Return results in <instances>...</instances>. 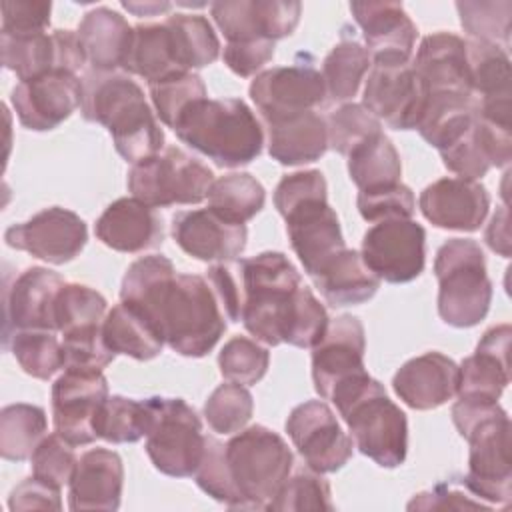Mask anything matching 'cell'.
Here are the masks:
<instances>
[{
    "label": "cell",
    "mask_w": 512,
    "mask_h": 512,
    "mask_svg": "<svg viewBox=\"0 0 512 512\" xmlns=\"http://www.w3.org/2000/svg\"><path fill=\"white\" fill-rule=\"evenodd\" d=\"M120 300L136 308L180 356H206L226 332V316L206 276L176 272L162 254L132 262L122 278Z\"/></svg>",
    "instance_id": "6da1fadb"
},
{
    "label": "cell",
    "mask_w": 512,
    "mask_h": 512,
    "mask_svg": "<svg viewBox=\"0 0 512 512\" xmlns=\"http://www.w3.org/2000/svg\"><path fill=\"white\" fill-rule=\"evenodd\" d=\"M8 508L12 512H24V510H60L62 498L60 488L54 484H48L34 474L20 484H16L8 496Z\"/></svg>",
    "instance_id": "be15d7a7"
},
{
    "label": "cell",
    "mask_w": 512,
    "mask_h": 512,
    "mask_svg": "<svg viewBox=\"0 0 512 512\" xmlns=\"http://www.w3.org/2000/svg\"><path fill=\"white\" fill-rule=\"evenodd\" d=\"M276 42L272 40H248V42H226L222 60L240 78L260 74L262 66L274 58Z\"/></svg>",
    "instance_id": "91938a15"
},
{
    "label": "cell",
    "mask_w": 512,
    "mask_h": 512,
    "mask_svg": "<svg viewBox=\"0 0 512 512\" xmlns=\"http://www.w3.org/2000/svg\"><path fill=\"white\" fill-rule=\"evenodd\" d=\"M148 408L146 454L154 468L166 476H194L206 444L202 420L196 410L182 398L150 396Z\"/></svg>",
    "instance_id": "30bf717a"
},
{
    "label": "cell",
    "mask_w": 512,
    "mask_h": 512,
    "mask_svg": "<svg viewBox=\"0 0 512 512\" xmlns=\"http://www.w3.org/2000/svg\"><path fill=\"white\" fill-rule=\"evenodd\" d=\"M210 14L228 42L280 40L290 36L302 14L296 0H220Z\"/></svg>",
    "instance_id": "7402d4cb"
},
{
    "label": "cell",
    "mask_w": 512,
    "mask_h": 512,
    "mask_svg": "<svg viewBox=\"0 0 512 512\" xmlns=\"http://www.w3.org/2000/svg\"><path fill=\"white\" fill-rule=\"evenodd\" d=\"M466 56L474 98L480 100L512 94L508 50L480 40H466Z\"/></svg>",
    "instance_id": "b9f144b4"
},
{
    "label": "cell",
    "mask_w": 512,
    "mask_h": 512,
    "mask_svg": "<svg viewBox=\"0 0 512 512\" xmlns=\"http://www.w3.org/2000/svg\"><path fill=\"white\" fill-rule=\"evenodd\" d=\"M356 206L366 222H382L392 218H412L416 198L406 184L396 182L372 190H360Z\"/></svg>",
    "instance_id": "11a10c76"
},
{
    "label": "cell",
    "mask_w": 512,
    "mask_h": 512,
    "mask_svg": "<svg viewBox=\"0 0 512 512\" xmlns=\"http://www.w3.org/2000/svg\"><path fill=\"white\" fill-rule=\"evenodd\" d=\"M370 66L372 58L368 50L354 38H342L322 62V78L328 98L332 102L352 100Z\"/></svg>",
    "instance_id": "60d3db41"
},
{
    "label": "cell",
    "mask_w": 512,
    "mask_h": 512,
    "mask_svg": "<svg viewBox=\"0 0 512 512\" xmlns=\"http://www.w3.org/2000/svg\"><path fill=\"white\" fill-rule=\"evenodd\" d=\"M476 120V98L460 92H430L416 126L420 136L442 150L456 142Z\"/></svg>",
    "instance_id": "836d02e7"
},
{
    "label": "cell",
    "mask_w": 512,
    "mask_h": 512,
    "mask_svg": "<svg viewBox=\"0 0 512 512\" xmlns=\"http://www.w3.org/2000/svg\"><path fill=\"white\" fill-rule=\"evenodd\" d=\"M326 192V178L320 170L286 174L274 190V206L286 222L290 246L310 278L346 248L340 220Z\"/></svg>",
    "instance_id": "5b68a950"
},
{
    "label": "cell",
    "mask_w": 512,
    "mask_h": 512,
    "mask_svg": "<svg viewBox=\"0 0 512 512\" xmlns=\"http://www.w3.org/2000/svg\"><path fill=\"white\" fill-rule=\"evenodd\" d=\"M94 234L116 252L136 254L158 248L164 240V226L156 208L134 196H124L106 206L96 220Z\"/></svg>",
    "instance_id": "484cf974"
},
{
    "label": "cell",
    "mask_w": 512,
    "mask_h": 512,
    "mask_svg": "<svg viewBox=\"0 0 512 512\" xmlns=\"http://www.w3.org/2000/svg\"><path fill=\"white\" fill-rule=\"evenodd\" d=\"M108 398V380L102 372L64 370L52 384V422L72 446L92 444L96 414Z\"/></svg>",
    "instance_id": "d6986e66"
},
{
    "label": "cell",
    "mask_w": 512,
    "mask_h": 512,
    "mask_svg": "<svg viewBox=\"0 0 512 512\" xmlns=\"http://www.w3.org/2000/svg\"><path fill=\"white\" fill-rule=\"evenodd\" d=\"M224 452L246 508L266 510L294 466V454L286 440L274 430L254 424L236 432Z\"/></svg>",
    "instance_id": "9c48e42d"
},
{
    "label": "cell",
    "mask_w": 512,
    "mask_h": 512,
    "mask_svg": "<svg viewBox=\"0 0 512 512\" xmlns=\"http://www.w3.org/2000/svg\"><path fill=\"white\" fill-rule=\"evenodd\" d=\"M462 28L472 40L496 44L508 50L512 28V2H456Z\"/></svg>",
    "instance_id": "7dc6e473"
},
{
    "label": "cell",
    "mask_w": 512,
    "mask_h": 512,
    "mask_svg": "<svg viewBox=\"0 0 512 512\" xmlns=\"http://www.w3.org/2000/svg\"><path fill=\"white\" fill-rule=\"evenodd\" d=\"M412 66L430 92L472 94L466 40L452 32H434L424 36Z\"/></svg>",
    "instance_id": "f546056e"
},
{
    "label": "cell",
    "mask_w": 512,
    "mask_h": 512,
    "mask_svg": "<svg viewBox=\"0 0 512 512\" xmlns=\"http://www.w3.org/2000/svg\"><path fill=\"white\" fill-rule=\"evenodd\" d=\"M208 208L228 222L246 224L266 202L264 186L248 172H232L214 178L208 190Z\"/></svg>",
    "instance_id": "ab89813d"
},
{
    "label": "cell",
    "mask_w": 512,
    "mask_h": 512,
    "mask_svg": "<svg viewBox=\"0 0 512 512\" xmlns=\"http://www.w3.org/2000/svg\"><path fill=\"white\" fill-rule=\"evenodd\" d=\"M206 280L218 296V302L224 310L226 320L240 322L242 320V284L236 264L218 262L208 268Z\"/></svg>",
    "instance_id": "6125c7cd"
},
{
    "label": "cell",
    "mask_w": 512,
    "mask_h": 512,
    "mask_svg": "<svg viewBox=\"0 0 512 512\" xmlns=\"http://www.w3.org/2000/svg\"><path fill=\"white\" fill-rule=\"evenodd\" d=\"M268 154L282 166H302L320 160L328 150L326 118L316 110L264 120Z\"/></svg>",
    "instance_id": "4dcf8cb0"
},
{
    "label": "cell",
    "mask_w": 512,
    "mask_h": 512,
    "mask_svg": "<svg viewBox=\"0 0 512 512\" xmlns=\"http://www.w3.org/2000/svg\"><path fill=\"white\" fill-rule=\"evenodd\" d=\"M484 240L492 252H498L504 258L510 256V230H508V208L506 206H500L494 212V216L490 218Z\"/></svg>",
    "instance_id": "e7e4bbea"
},
{
    "label": "cell",
    "mask_w": 512,
    "mask_h": 512,
    "mask_svg": "<svg viewBox=\"0 0 512 512\" xmlns=\"http://www.w3.org/2000/svg\"><path fill=\"white\" fill-rule=\"evenodd\" d=\"M438 280V314L454 328L480 324L492 302V282L486 274L484 252L470 238H450L434 258Z\"/></svg>",
    "instance_id": "52a82bcc"
},
{
    "label": "cell",
    "mask_w": 512,
    "mask_h": 512,
    "mask_svg": "<svg viewBox=\"0 0 512 512\" xmlns=\"http://www.w3.org/2000/svg\"><path fill=\"white\" fill-rule=\"evenodd\" d=\"M124 486V464L118 452L92 448L84 452L68 482V508L118 510Z\"/></svg>",
    "instance_id": "f1b7e54d"
},
{
    "label": "cell",
    "mask_w": 512,
    "mask_h": 512,
    "mask_svg": "<svg viewBox=\"0 0 512 512\" xmlns=\"http://www.w3.org/2000/svg\"><path fill=\"white\" fill-rule=\"evenodd\" d=\"M132 30L126 18L106 6L94 8L84 14L78 26V38L86 50L88 64L94 70L122 68L130 48Z\"/></svg>",
    "instance_id": "d6a6232c"
},
{
    "label": "cell",
    "mask_w": 512,
    "mask_h": 512,
    "mask_svg": "<svg viewBox=\"0 0 512 512\" xmlns=\"http://www.w3.org/2000/svg\"><path fill=\"white\" fill-rule=\"evenodd\" d=\"M438 152H440L444 166L450 172H454L458 178L480 180L492 168V162H490V156L486 150V142H484L480 126H478V118L456 142H452L450 146H446Z\"/></svg>",
    "instance_id": "db71d44e"
},
{
    "label": "cell",
    "mask_w": 512,
    "mask_h": 512,
    "mask_svg": "<svg viewBox=\"0 0 512 512\" xmlns=\"http://www.w3.org/2000/svg\"><path fill=\"white\" fill-rule=\"evenodd\" d=\"M286 432L304 464L320 474L336 472L352 458L354 442L324 400L294 406L286 418Z\"/></svg>",
    "instance_id": "9a60e30c"
},
{
    "label": "cell",
    "mask_w": 512,
    "mask_h": 512,
    "mask_svg": "<svg viewBox=\"0 0 512 512\" xmlns=\"http://www.w3.org/2000/svg\"><path fill=\"white\" fill-rule=\"evenodd\" d=\"M10 350L20 368L38 380H50L64 368L62 340L50 330H16L2 344Z\"/></svg>",
    "instance_id": "ee69618b"
},
{
    "label": "cell",
    "mask_w": 512,
    "mask_h": 512,
    "mask_svg": "<svg viewBox=\"0 0 512 512\" xmlns=\"http://www.w3.org/2000/svg\"><path fill=\"white\" fill-rule=\"evenodd\" d=\"M250 98L262 120L292 116L314 110L326 100L322 72L312 62H294L290 66H272L254 76Z\"/></svg>",
    "instance_id": "2e32d148"
},
{
    "label": "cell",
    "mask_w": 512,
    "mask_h": 512,
    "mask_svg": "<svg viewBox=\"0 0 512 512\" xmlns=\"http://www.w3.org/2000/svg\"><path fill=\"white\" fill-rule=\"evenodd\" d=\"M266 510H288V512H302V510H334L332 490L328 480L312 470L310 466H292V472L280 486L278 494L272 498Z\"/></svg>",
    "instance_id": "bcb514c9"
},
{
    "label": "cell",
    "mask_w": 512,
    "mask_h": 512,
    "mask_svg": "<svg viewBox=\"0 0 512 512\" xmlns=\"http://www.w3.org/2000/svg\"><path fill=\"white\" fill-rule=\"evenodd\" d=\"M452 422L468 442V472L462 478L466 490L490 506H508L512 496L510 418L492 400L458 398L452 404Z\"/></svg>",
    "instance_id": "277c9868"
},
{
    "label": "cell",
    "mask_w": 512,
    "mask_h": 512,
    "mask_svg": "<svg viewBox=\"0 0 512 512\" xmlns=\"http://www.w3.org/2000/svg\"><path fill=\"white\" fill-rule=\"evenodd\" d=\"M174 242L192 258L202 262H232L248 240L246 224H234L210 208L178 212L172 218Z\"/></svg>",
    "instance_id": "cb8c5ba5"
},
{
    "label": "cell",
    "mask_w": 512,
    "mask_h": 512,
    "mask_svg": "<svg viewBox=\"0 0 512 512\" xmlns=\"http://www.w3.org/2000/svg\"><path fill=\"white\" fill-rule=\"evenodd\" d=\"M76 462L78 458L72 450V444L66 442L58 432L46 434L30 456L32 474L58 488L70 482Z\"/></svg>",
    "instance_id": "6f0895ef"
},
{
    "label": "cell",
    "mask_w": 512,
    "mask_h": 512,
    "mask_svg": "<svg viewBox=\"0 0 512 512\" xmlns=\"http://www.w3.org/2000/svg\"><path fill=\"white\" fill-rule=\"evenodd\" d=\"M106 314H108L106 298L98 290L86 284L66 282L56 296L54 322H56V330L62 336L78 330L98 328L102 326Z\"/></svg>",
    "instance_id": "7bdbcfd3"
},
{
    "label": "cell",
    "mask_w": 512,
    "mask_h": 512,
    "mask_svg": "<svg viewBox=\"0 0 512 512\" xmlns=\"http://www.w3.org/2000/svg\"><path fill=\"white\" fill-rule=\"evenodd\" d=\"M328 148L348 156L366 138L382 132V122L362 104L344 102L326 118Z\"/></svg>",
    "instance_id": "f907efd6"
},
{
    "label": "cell",
    "mask_w": 512,
    "mask_h": 512,
    "mask_svg": "<svg viewBox=\"0 0 512 512\" xmlns=\"http://www.w3.org/2000/svg\"><path fill=\"white\" fill-rule=\"evenodd\" d=\"M0 52L4 68L14 72L20 82L52 70L76 74L86 64L84 46L78 32L72 30L22 36L0 32Z\"/></svg>",
    "instance_id": "ac0fdd59"
},
{
    "label": "cell",
    "mask_w": 512,
    "mask_h": 512,
    "mask_svg": "<svg viewBox=\"0 0 512 512\" xmlns=\"http://www.w3.org/2000/svg\"><path fill=\"white\" fill-rule=\"evenodd\" d=\"M122 8H126L134 16H156V14L168 12L172 4L170 2H122Z\"/></svg>",
    "instance_id": "03108f58"
},
{
    "label": "cell",
    "mask_w": 512,
    "mask_h": 512,
    "mask_svg": "<svg viewBox=\"0 0 512 512\" xmlns=\"http://www.w3.org/2000/svg\"><path fill=\"white\" fill-rule=\"evenodd\" d=\"M362 260L384 282L416 280L426 264V230L412 218L376 222L362 236Z\"/></svg>",
    "instance_id": "5bb4252c"
},
{
    "label": "cell",
    "mask_w": 512,
    "mask_h": 512,
    "mask_svg": "<svg viewBox=\"0 0 512 512\" xmlns=\"http://www.w3.org/2000/svg\"><path fill=\"white\" fill-rule=\"evenodd\" d=\"M102 336L114 354H124L140 362L160 356L164 348V340L152 322L122 300L108 310L102 322Z\"/></svg>",
    "instance_id": "e575fe53"
},
{
    "label": "cell",
    "mask_w": 512,
    "mask_h": 512,
    "mask_svg": "<svg viewBox=\"0 0 512 512\" xmlns=\"http://www.w3.org/2000/svg\"><path fill=\"white\" fill-rule=\"evenodd\" d=\"M510 324H498L488 328L472 356L460 364L458 398H478L498 402L504 388L510 384Z\"/></svg>",
    "instance_id": "83f0119b"
},
{
    "label": "cell",
    "mask_w": 512,
    "mask_h": 512,
    "mask_svg": "<svg viewBox=\"0 0 512 512\" xmlns=\"http://www.w3.org/2000/svg\"><path fill=\"white\" fill-rule=\"evenodd\" d=\"M418 208L436 228L476 232L488 216L490 194L478 180L446 176L420 192Z\"/></svg>",
    "instance_id": "603a6c76"
},
{
    "label": "cell",
    "mask_w": 512,
    "mask_h": 512,
    "mask_svg": "<svg viewBox=\"0 0 512 512\" xmlns=\"http://www.w3.org/2000/svg\"><path fill=\"white\" fill-rule=\"evenodd\" d=\"M20 124L34 132L58 128L82 102V80L76 74L52 70L18 82L10 92Z\"/></svg>",
    "instance_id": "ffe728a7"
},
{
    "label": "cell",
    "mask_w": 512,
    "mask_h": 512,
    "mask_svg": "<svg viewBox=\"0 0 512 512\" xmlns=\"http://www.w3.org/2000/svg\"><path fill=\"white\" fill-rule=\"evenodd\" d=\"M350 12L374 60H412L416 24L400 2H352Z\"/></svg>",
    "instance_id": "4316f807"
},
{
    "label": "cell",
    "mask_w": 512,
    "mask_h": 512,
    "mask_svg": "<svg viewBox=\"0 0 512 512\" xmlns=\"http://www.w3.org/2000/svg\"><path fill=\"white\" fill-rule=\"evenodd\" d=\"M346 158L350 180L358 186V190H372L400 182V154L384 132L366 138Z\"/></svg>",
    "instance_id": "74e56055"
},
{
    "label": "cell",
    "mask_w": 512,
    "mask_h": 512,
    "mask_svg": "<svg viewBox=\"0 0 512 512\" xmlns=\"http://www.w3.org/2000/svg\"><path fill=\"white\" fill-rule=\"evenodd\" d=\"M312 282L334 308L368 302L380 288V278L364 264L362 254L350 248L334 254L312 276Z\"/></svg>",
    "instance_id": "1f68e13d"
},
{
    "label": "cell",
    "mask_w": 512,
    "mask_h": 512,
    "mask_svg": "<svg viewBox=\"0 0 512 512\" xmlns=\"http://www.w3.org/2000/svg\"><path fill=\"white\" fill-rule=\"evenodd\" d=\"M212 182V170L176 146L132 164L126 180L130 194L152 208L200 204Z\"/></svg>",
    "instance_id": "8fae6325"
},
{
    "label": "cell",
    "mask_w": 512,
    "mask_h": 512,
    "mask_svg": "<svg viewBox=\"0 0 512 512\" xmlns=\"http://www.w3.org/2000/svg\"><path fill=\"white\" fill-rule=\"evenodd\" d=\"M176 136L220 168H240L256 160L264 130L252 108L240 98H202L176 120Z\"/></svg>",
    "instance_id": "8992f818"
},
{
    "label": "cell",
    "mask_w": 512,
    "mask_h": 512,
    "mask_svg": "<svg viewBox=\"0 0 512 512\" xmlns=\"http://www.w3.org/2000/svg\"><path fill=\"white\" fill-rule=\"evenodd\" d=\"M80 114L88 122L102 124L116 152L130 164L160 154L164 130L144 90L130 74L90 68L82 76Z\"/></svg>",
    "instance_id": "3957f363"
},
{
    "label": "cell",
    "mask_w": 512,
    "mask_h": 512,
    "mask_svg": "<svg viewBox=\"0 0 512 512\" xmlns=\"http://www.w3.org/2000/svg\"><path fill=\"white\" fill-rule=\"evenodd\" d=\"M176 64L186 70L206 68L220 56V40L202 14L176 12L164 20Z\"/></svg>",
    "instance_id": "8d00e7d4"
},
{
    "label": "cell",
    "mask_w": 512,
    "mask_h": 512,
    "mask_svg": "<svg viewBox=\"0 0 512 512\" xmlns=\"http://www.w3.org/2000/svg\"><path fill=\"white\" fill-rule=\"evenodd\" d=\"M114 356L116 354L104 342L102 326L62 336V370L102 372L114 360Z\"/></svg>",
    "instance_id": "9f6ffc18"
},
{
    "label": "cell",
    "mask_w": 512,
    "mask_h": 512,
    "mask_svg": "<svg viewBox=\"0 0 512 512\" xmlns=\"http://www.w3.org/2000/svg\"><path fill=\"white\" fill-rule=\"evenodd\" d=\"M364 352L366 336L358 316L340 314L328 322L324 336L312 346V380L322 400L334 402L370 378Z\"/></svg>",
    "instance_id": "7c38bea8"
},
{
    "label": "cell",
    "mask_w": 512,
    "mask_h": 512,
    "mask_svg": "<svg viewBox=\"0 0 512 512\" xmlns=\"http://www.w3.org/2000/svg\"><path fill=\"white\" fill-rule=\"evenodd\" d=\"M148 408L144 400H132L126 396H108L94 422L96 436L112 444L138 442L146 436Z\"/></svg>",
    "instance_id": "f6af8a7d"
},
{
    "label": "cell",
    "mask_w": 512,
    "mask_h": 512,
    "mask_svg": "<svg viewBox=\"0 0 512 512\" xmlns=\"http://www.w3.org/2000/svg\"><path fill=\"white\" fill-rule=\"evenodd\" d=\"M10 248L24 250L50 264L74 260L88 242L86 222L72 210L50 206L36 212L30 220L12 224L4 232Z\"/></svg>",
    "instance_id": "e0dca14e"
},
{
    "label": "cell",
    "mask_w": 512,
    "mask_h": 512,
    "mask_svg": "<svg viewBox=\"0 0 512 512\" xmlns=\"http://www.w3.org/2000/svg\"><path fill=\"white\" fill-rule=\"evenodd\" d=\"M242 284V324L266 346L312 348L330 322L324 304L304 286L282 252H260L236 262Z\"/></svg>",
    "instance_id": "7a4b0ae2"
},
{
    "label": "cell",
    "mask_w": 512,
    "mask_h": 512,
    "mask_svg": "<svg viewBox=\"0 0 512 512\" xmlns=\"http://www.w3.org/2000/svg\"><path fill=\"white\" fill-rule=\"evenodd\" d=\"M460 366L442 352H424L404 362L394 378L396 396L414 410H432L458 392Z\"/></svg>",
    "instance_id": "d4e9b609"
},
{
    "label": "cell",
    "mask_w": 512,
    "mask_h": 512,
    "mask_svg": "<svg viewBox=\"0 0 512 512\" xmlns=\"http://www.w3.org/2000/svg\"><path fill=\"white\" fill-rule=\"evenodd\" d=\"M428 94L430 90L412 60H374L364 84L362 106L392 130H416Z\"/></svg>",
    "instance_id": "4fadbf2b"
},
{
    "label": "cell",
    "mask_w": 512,
    "mask_h": 512,
    "mask_svg": "<svg viewBox=\"0 0 512 512\" xmlns=\"http://www.w3.org/2000/svg\"><path fill=\"white\" fill-rule=\"evenodd\" d=\"M148 90L158 120L168 128H174L176 120L190 104L206 98L204 80L196 72L174 74L166 80L150 84Z\"/></svg>",
    "instance_id": "681fc988"
},
{
    "label": "cell",
    "mask_w": 512,
    "mask_h": 512,
    "mask_svg": "<svg viewBox=\"0 0 512 512\" xmlns=\"http://www.w3.org/2000/svg\"><path fill=\"white\" fill-rule=\"evenodd\" d=\"M224 446L226 444H222L218 438L206 436L204 454L194 472V480L198 488L212 496L216 502L228 508H246V502L232 480Z\"/></svg>",
    "instance_id": "f5cc1de1"
},
{
    "label": "cell",
    "mask_w": 512,
    "mask_h": 512,
    "mask_svg": "<svg viewBox=\"0 0 512 512\" xmlns=\"http://www.w3.org/2000/svg\"><path fill=\"white\" fill-rule=\"evenodd\" d=\"M218 366L224 380L252 386L260 382L268 372L270 352L258 340L234 336L222 346L218 354Z\"/></svg>",
    "instance_id": "816d5d0a"
},
{
    "label": "cell",
    "mask_w": 512,
    "mask_h": 512,
    "mask_svg": "<svg viewBox=\"0 0 512 512\" xmlns=\"http://www.w3.org/2000/svg\"><path fill=\"white\" fill-rule=\"evenodd\" d=\"M122 70L140 76L150 84L166 80L182 70L172 54L166 24H138L132 30L130 48L126 52Z\"/></svg>",
    "instance_id": "d590c367"
},
{
    "label": "cell",
    "mask_w": 512,
    "mask_h": 512,
    "mask_svg": "<svg viewBox=\"0 0 512 512\" xmlns=\"http://www.w3.org/2000/svg\"><path fill=\"white\" fill-rule=\"evenodd\" d=\"M66 280L44 266L20 272L12 282L4 280V324L2 344L16 330H56L54 304Z\"/></svg>",
    "instance_id": "44dd1931"
},
{
    "label": "cell",
    "mask_w": 512,
    "mask_h": 512,
    "mask_svg": "<svg viewBox=\"0 0 512 512\" xmlns=\"http://www.w3.org/2000/svg\"><path fill=\"white\" fill-rule=\"evenodd\" d=\"M338 414L350 430L354 446L382 468H398L408 454V420L386 388L372 376L340 398Z\"/></svg>",
    "instance_id": "ba28073f"
},
{
    "label": "cell",
    "mask_w": 512,
    "mask_h": 512,
    "mask_svg": "<svg viewBox=\"0 0 512 512\" xmlns=\"http://www.w3.org/2000/svg\"><path fill=\"white\" fill-rule=\"evenodd\" d=\"M52 2L40 0H8L2 2V28L0 32L22 36L40 34L50 26Z\"/></svg>",
    "instance_id": "680465c9"
},
{
    "label": "cell",
    "mask_w": 512,
    "mask_h": 512,
    "mask_svg": "<svg viewBox=\"0 0 512 512\" xmlns=\"http://www.w3.org/2000/svg\"><path fill=\"white\" fill-rule=\"evenodd\" d=\"M48 430L44 408L16 402L0 412V454L10 462L30 460Z\"/></svg>",
    "instance_id": "f35d334b"
},
{
    "label": "cell",
    "mask_w": 512,
    "mask_h": 512,
    "mask_svg": "<svg viewBox=\"0 0 512 512\" xmlns=\"http://www.w3.org/2000/svg\"><path fill=\"white\" fill-rule=\"evenodd\" d=\"M254 414V398L242 384L226 382L212 390L204 402V418L218 434H236L250 422Z\"/></svg>",
    "instance_id": "c3c4849f"
},
{
    "label": "cell",
    "mask_w": 512,
    "mask_h": 512,
    "mask_svg": "<svg viewBox=\"0 0 512 512\" xmlns=\"http://www.w3.org/2000/svg\"><path fill=\"white\" fill-rule=\"evenodd\" d=\"M490 510V504L476 500L470 490H460L450 482H440L428 492L416 494L408 502V510Z\"/></svg>",
    "instance_id": "94428289"
}]
</instances>
